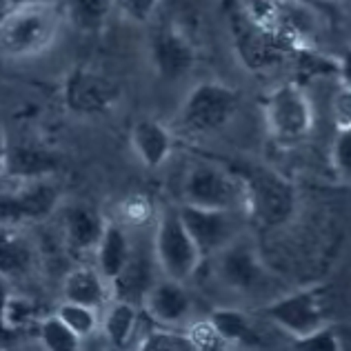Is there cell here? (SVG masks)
<instances>
[{
  "label": "cell",
  "mask_w": 351,
  "mask_h": 351,
  "mask_svg": "<svg viewBox=\"0 0 351 351\" xmlns=\"http://www.w3.org/2000/svg\"><path fill=\"white\" fill-rule=\"evenodd\" d=\"M160 0H114V9H118L127 21L132 23H149L154 14L158 12Z\"/></svg>",
  "instance_id": "4dcf8cb0"
},
{
  "label": "cell",
  "mask_w": 351,
  "mask_h": 351,
  "mask_svg": "<svg viewBox=\"0 0 351 351\" xmlns=\"http://www.w3.org/2000/svg\"><path fill=\"white\" fill-rule=\"evenodd\" d=\"M152 216V202L145 196H129L120 202V225H143Z\"/></svg>",
  "instance_id": "1f68e13d"
},
{
  "label": "cell",
  "mask_w": 351,
  "mask_h": 351,
  "mask_svg": "<svg viewBox=\"0 0 351 351\" xmlns=\"http://www.w3.org/2000/svg\"><path fill=\"white\" fill-rule=\"evenodd\" d=\"M62 167V156L53 147L38 141H16L5 147L3 173L12 180L27 182L51 178Z\"/></svg>",
  "instance_id": "5bb4252c"
},
{
  "label": "cell",
  "mask_w": 351,
  "mask_h": 351,
  "mask_svg": "<svg viewBox=\"0 0 351 351\" xmlns=\"http://www.w3.org/2000/svg\"><path fill=\"white\" fill-rule=\"evenodd\" d=\"M136 351H180V345L171 334H167V331L156 329L141 340V345H138Z\"/></svg>",
  "instance_id": "d6a6232c"
},
{
  "label": "cell",
  "mask_w": 351,
  "mask_h": 351,
  "mask_svg": "<svg viewBox=\"0 0 351 351\" xmlns=\"http://www.w3.org/2000/svg\"><path fill=\"white\" fill-rule=\"evenodd\" d=\"M114 12V0H67L64 16L82 34H98L105 29Z\"/></svg>",
  "instance_id": "603a6c76"
},
{
  "label": "cell",
  "mask_w": 351,
  "mask_h": 351,
  "mask_svg": "<svg viewBox=\"0 0 351 351\" xmlns=\"http://www.w3.org/2000/svg\"><path fill=\"white\" fill-rule=\"evenodd\" d=\"M232 34L238 56L249 69H269L282 62L289 49L278 40V36L258 25L247 9L232 14Z\"/></svg>",
  "instance_id": "7c38bea8"
},
{
  "label": "cell",
  "mask_w": 351,
  "mask_h": 351,
  "mask_svg": "<svg viewBox=\"0 0 351 351\" xmlns=\"http://www.w3.org/2000/svg\"><path fill=\"white\" fill-rule=\"evenodd\" d=\"M34 267V247L21 227L0 225V276L7 280L25 276Z\"/></svg>",
  "instance_id": "ffe728a7"
},
{
  "label": "cell",
  "mask_w": 351,
  "mask_h": 351,
  "mask_svg": "<svg viewBox=\"0 0 351 351\" xmlns=\"http://www.w3.org/2000/svg\"><path fill=\"white\" fill-rule=\"evenodd\" d=\"M187 340L196 351H223L227 347L225 340L216 334V329L211 327L209 320L193 322L187 329Z\"/></svg>",
  "instance_id": "f546056e"
},
{
  "label": "cell",
  "mask_w": 351,
  "mask_h": 351,
  "mask_svg": "<svg viewBox=\"0 0 351 351\" xmlns=\"http://www.w3.org/2000/svg\"><path fill=\"white\" fill-rule=\"evenodd\" d=\"M105 218L89 205H71L62 211V232L64 243L73 254L94 252L100 234H103Z\"/></svg>",
  "instance_id": "e0dca14e"
},
{
  "label": "cell",
  "mask_w": 351,
  "mask_h": 351,
  "mask_svg": "<svg viewBox=\"0 0 351 351\" xmlns=\"http://www.w3.org/2000/svg\"><path fill=\"white\" fill-rule=\"evenodd\" d=\"M5 7H7V3H5V0H0V12H3Z\"/></svg>",
  "instance_id": "8d00e7d4"
},
{
  "label": "cell",
  "mask_w": 351,
  "mask_h": 351,
  "mask_svg": "<svg viewBox=\"0 0 351 351\" xmlns=\"http://www.w3.org/2000/svg\"><path fill=\"white\" fill-rule=\"evenodd\" d=\"M267 132L280 145H295L304 141L313 129V105L298 82H282L265 98Z\"/></svg>",
  "instance_id": "5b68a950"
},
{
  "label": "cell",
  "mask_w": 351,
  "mask_h": 351,
  "mask_svg": "<svg viewBox=\"0 0 351 351\" xmlns=\"http://www.w3.org/2000/svg\"><path fill=\"white\" fill-rule=\"evenodd\" d=\"M143 304L147 313L165 327L182 325L191 311V298L187 289H184V282L165 278V276L149 285Z\"/></svg>",
  "instance_id": "9a60e30c"
},
{
  "label": "cell",
  "mask_w": 351,
  "mask_h": 351,
  "mask_svg": "<svg viewBox=\"0 0 351 351\" xmlns=\"http://www.w3.org/2000/svg\"><path fill=\"white\" fill-rule=\"evenodd\" d=\"M60 187L51 178L27 180L0 196V225L40 223L58 209Z\"/></svg>",
  "instance_id": "9c48e42d"
},
{
  "label": "cell",
  "mask_w": 351,
  "mask_h": 351,
  "mask_svg": "<svg viewBox=\"0 0 351 351\" xmlns=\"http://www.w3.org/2000/svg\"><path fill=\"white\" fill-rule=\"evenodd\" d=\"M265 316L274 325H278L282 331H287L293 340L304 338L329 325V316H331L329 289L318 285V287H307V289L285 293L274 302H269V307L265 309Z\"/></svg>",
  "instance_id": "8992f818"
},
{
  "label": "cell",
  "mask_w": 351,
  "mask_h": 351,
  "mask_svg": "<svg viewBox=\"0 0 351 351\" xmlns=\"http://www.w3.org/2000/svg\"><path fill=\"white\" fill-rule=\"evenodd\" d=\"M3 349H5V345H3V343H0V351H3Z\"/></svg>",
  "instance_id": "ab89813d"
},
{
  "label": "cell",
  "mask_w": 351,
  "mask_h": 351,
  "mask_svg": "<svg viewBox=\"0 0 351 351\" xmlns=\"http://www.w3.org/2000/svg\"><path fill=\"white\" fill-rule=\"evenodd\" d=\"M149 56L158 78L165 82H178L189 76L198 60L196 47L189 40V36L173 23H165L154 29Z\"/></svg>",
  "instance_id": "8fae6325"
},
{
  "label": "cell",
  "mask_w": 351,
  "mask_h": 351,
  "mask_svg": "<svg viewBox=\"0 0 351 351\" xmlns=\"http://www.w3.org/2000/svg\"><path fill=\"white\" fill-rule=\"evenodd\" d=\"M3 351H18V349H14V347H5Z\"/></svg>",
  "instance_id": "74e56055"
},
{
  "label": "cell",
  "mask_w": 351,
  "mask_h": 351,
  "mask_svg": "<svg viewBox=\"0 0 351 351\" xmlns=\"http://www.w3.org/2000/svg\"><path fill=\"white\" fill-rule=\"evenodd\" d=\"M154 256L165 278L184 282L198 271L202 256L184 229L178 209L162 211L154 234Z\"/></svg>",
  "instance_id": "52a82bcc"
},
{
  "label": "cell",
  "mask_w": 351,
  "mask_h": 351,
  "mask_svg": "<svg viewBox=\"0 0 351 351\" xmlns=\"http://www.w3.org/2000/svg\"><path fill=\"white\" fill-rule=\"evenodd\" d=\"M329 162L331 169L338 173V178L343 182H349L351 173V127L349 129H338V134L331 143L329 149Z\"/></svg>",
  "instance_id": "83f0119b"
},
{
  "label": "cell",
  "mask_w": 351,
  "mask_h": 351,
  "mask_svg": "<svg viewBox=\"0 0 351 351\" xmlns=\"http://www.w3.org/2000/svg\"><path fill=\"white\" fill-rule=\"evenodd\" d=\"M62 9L51 0H23L0 12V53L7 58H34L60 36Z\"/></svg>",
  "instance_id": "6da1fadb"
},
{
  "label": "cell",
  "mask_w": 351,
  "mask_h": 351,
  "mask_svg": "<svg viewBox=\"0 0 351 351\" xmlns=\"http://www.w3.org/2000/svg\"><path fill=\"white\" fill-rule=\"evenodd\" d=\"M40 343L47 351H80L82 340L53 313L38 322Z\"/></svg>",
  "instance_id": "d4e9b609"
},
{
  "label": "cell",
  "mask_w": 351,
  "mask_h": 351,
  "mask_svg": "<svg viewBox=\"0 0 351 351\" xmlns=\"http://www.w3.org/2000/svg\"><path fill=\"white\" fill-rule=\"evenodd\" d=\"M136 322H138L136 304L116 298L114 302H109L105 316L100 320V327H103V334L109 345L114 349H125L134 336Z\"/></svg>",
  "instance_id": "7402d4cb"
},
{
  "label": "cell",
  "mask_w": 351,
  "mask_h": 351,
  "mask_svg": "<svg viewBox=\"0 0 351 351\" xmlns=\"http://www.w3.org/2000/svg\"><path fill=\"white\" fill-rule=\"evenodd\" d=\"M238 89L218 80H205L193 87L187 98L182 100L176 123L193 136L214 134L232 123V118L238 112Z\"/></svg>",
  "instance_id": "3957f363"
},
{
  "label": "cell",
  "mask_w": 351,
  "mask_h": 351,
  "mask_svg": "<svg viewBox=\"0 0 351 351\" xmlns=\"http://www.w3.org/2000/svg\"><path fill=\"white\" fill-rule=\"evenodd\" d=\"M216 274L220 282L236 291H252L267 278V269L256 247L240 236L216 254Z\"/></svg>",
  "instance_id": "4fadbf2b"
},
{
  "label": "cell",
  "mask_w": 351,
  "mask_h": 351,
  "mask_svg": "<svg viewBox=\"0 0 351 351\" xmlns=\"http://www.w3.org/2000/svg\"><path fill=\"white\" fill-rule=\"evenodd\" d=\"M9 295H12V285H9L5 276H0V343L5 347H12V340H14V336L9 334V329L5 325V311H7Z\"/></svg>",
  "instance_id": "836d02e7"
},
{
  "label": "cell",
  "mask_w": 351,
  "mask_h": 351,
  "mask_svg": "<svg viewBox=\"0 0 351 351\" xmlns=\"http://www.w3.org/2000/svg\"><path fill=\"white\" fill-rule=\"evenodd\" d=\"M62 100L76 116H105L116 109L120 87L96 69L73 67L62 80Z\"/></svg>",
  "instance_id": "ba28073f"
},
{
  "label": "cell",
  "mask_w": 351,
  "mask_h": 351,
  "mask_svg": "<svg viewBox=\"0 0 351 351\" xmlns=\"http://www.w3.org/2000/svg\"><path fill=\"white\" fill-rule=\"evenodd\" d=\"M327 3H340V0H327Z\"/></svg>",
  "instance_id": "f35d334b"
},
{
  "label": "cell",
  "mask_w": 351,
  "mask_h": 351,
  "mask_svg": "<svg viewBox=\"0 0 351 351\" xmlns=\"http://www.w3.org/2000/svg\"><path fill=\"white\" fill-rule=\"evenodd\" d=\"M178 216L202 258L216 256L220 249L227 247L232 240H236L240 232V223H238L240 211L180 205Z\"/></svg>",
  "instance_id": "30bf717a"
},
{
  "label": "cell",
  "mask_w": 351,
  "mask_h": 351,
  "mask_svg": "<svg viewBox=\"0 0 351 351\" xmlns=\"http://www.w3.org/2000/svg\"><path fill=\"white\" fill-rule=\"evenodd\" d=\"M182 205L202 209L245 211L243 184L234 169L200 160L189 165L180 184Z\"/></svg>",
  "instance_id": "277c9868"
},
{
  "label": "cell",
  "mask_w": 351,
  "mask_h": 351,
  "mask_svg": "<svg viewBox=\"0 0 351 351\" xmlns=\"http://www.w3.org/2000/svg\"><path fill=\"white\" fill-rule=\"evenodd\" d=\"M94 254H96V269L103 274V278L107 282L118 278V274L125 269V265L132 258V245H129L125 227L118 220H105L103 234H100Z\"/></svg>",
  "instance_id": "d6986e66"
},
{
  "label": "cell",
  "mask_w": 351,
  "mask_h": 351,
  "mask_svg": "<svg viewBox=\"0 0 351 351\" xmlns=\"http://www.w3.org/2000/svg\"><path fill=\"white\" fill-rule=\"evenodd\" d=\"M334 114L338 120V129H349V114H351V98H349V87H345L334 100Z\"/></svg>",
  "instance_id": "e575fe53"
},
{
  "label": "cell",
  "mask_w": 351,
  "mask_h": 351,
  "mask_svg": "<svg viewBox=\"0 0 351 351\" xmlns=\"http://www.w3.org/2000/svg\"><path fill=\"white\" fill-rule=\"evenodd\" d=\"M129 145L147 169H158L173 152V134L154 118H141L129 132Z\"/></svg>",
  "instance_id": "2e32d148"
},
{
  "label": "cell",
  "mask_w": 351,
  "mask_h": 351,
  "mask_svg": "<svg viewBox=\"0 0 351 351\" xmlns=\"http://www.w3.org/2000/svg\"><path fill=\"white\" fill-rule=\"evenodd\" d=\"M62 298L91 309H103L109 300V282L96 269V265H78L64 276Z\"/></svg>",
  "instance_id": "ac0fdd59"
},
{
  "label": "cell",
  "mask_w": 351,
  "mask_h": 351,
  "mask_svg": "<svg viewBox=\"0 0 351 351\" xmlns=\"http://www.w3.org/2000/svg\"><path fill=\"white\" fill-rule=\"evenodd\" d=\"M56 316L67 325L73 334H76L80 340L89 338L94 331L98 329L100 325V318H98V309H91V307H85V304H76V302H67L64 300Z\"/></svg>",
  "instance_id": "484cf974"
},
{
  "label": "cell",
  "mask_w": 351,
  "mask_h": 351,
  "mask_svg": "<svg viewBox=\"0 0 351 351\" xmlns=\"http://www.w3.org/2000/svg\"><path fill=\"white\" fill-rule=\"evenodd\" d=\"M293 349L295 351H343V343H340L338 331L331 325H325L309 336L295 338Z\"/></svg>",
  "instance_id": "f1b7e54d"
},
{
  "label": "cell",
  "mask_w": 351,
  "mask_h": 351,
  "mask_svg": "<svg viewBox=\"0 0 351 351\" xmlns=\"http://www.w3.org/2000/svg\"><path fill=\"white\" fill-rule=\"evenodd\" d=\"M234 173L243 184L245 214L252 216L263 227L287 225L298 207V193L289 178L267 165L247 162L240 165Z\"/></svg>",
  "instance_id": "7a4b0ae2"
},
{
  "label": "cell",
  "mask_w": 351,
  "mask_h": 351,
  "mask_svg": "<svg viewBox=\"0 0 351 351\" xmlns=\"http://www.w3.org/2000/svg\"><path fill=\"white\" fill-rule=\"evenodd\" d=\"M36 318V304L25 298V295H9L7 311H5V325L9 329V334L16 336L18 331L25 329L27 325H32Z\"/></svg>",
  "instance_id": "4316f807"
},
{
  "label": "cell",
  "mask_w": 351,
  "mask_h": 351,
  "mask_svg": "<svg viewBox=\"0 0 351 351\" xmlns=\"http://www.w3.org/2000/svg\"><path fill=\"white\" fill-rule=\"evenodd\" d=\"M154 280L149 278V271H147V265L141 258H129V263L125 265V269L118 274V278H114L112 287L116 291V298L118 300H127L136 304V300H143L147 289H149V285Z\"/></svg>",
  "instance_id": "cb8c5ba5"
},
{
  "label": "cell",
  "mask_w": 351,
  "mask_h": 351,
  "mask_svg": "<svg viewBox=\"0 0 351 351\" xmlns=\"http://www.w3.org/2000/svg\"><path fill=\"white\" fill-rule=\"evenodd\" d=\"M207 320L216 329V334L225 340V345H240V347L258 345L256 327L245 311L234 307H220L211 311V316Z\"/></svg>",
  "instance_id": "44dd1931"
},
{
  "label": "cell",
  "mask_w": 351,
  "mask_h": 351,
  "mask_svg": "<svg viewBox=\"0 0 351 351\" xmlns=\"http://www.w3.org/2000/svg\"><path fill=\"white\" fill-rule=\"evenodd\" d=\"M5 147H7V136L3 129H0V173H3V167H5Z\"/></svg>",
  "instance_id": "d590c367"
}]
</instances>
